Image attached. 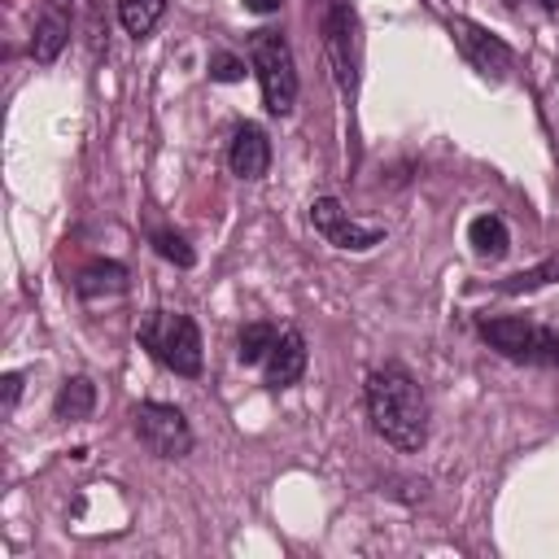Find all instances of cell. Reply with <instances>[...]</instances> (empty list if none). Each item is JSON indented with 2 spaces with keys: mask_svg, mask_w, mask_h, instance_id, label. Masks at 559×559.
Wrapping results in <instances>:
<instances>
[{
  "mask_svg": "<svg viewBox=\"0 0 559 559\" xmlns=\"http://www.w3.org/2000/svg\"><path fill=\"white\" fill-rule=\"evenodd\" d=\"M362 397H367L371 428L393 450H406V454L411 450H424V441H428V397H424L419 380L406 367H397V362L376 367L367 376Z\"/></svg>",
  "mask_w": 559,
  "mask_h": 559,
  "instance_id": "obj_1",
  "label": "cell"
},
{
  "mask_svg": "<svg viewBox=\"0 0 559 559\" xmlns=\"http://www.w3.org/2000/svg\"><path fill=\"white\" fill-rule=\"evenodd\" d=\"M476 332H480V341L489 349H498L511 362L559 367V332H550L546 323H533V319H520V314H493V319L480 314Z\"/></svg>",
  "mask_w": 559,
  "mask_h": 559,
  "instance_id": "obj_2",
  "label": "cell"
},
{
  "mask_svg": "<svg viewBox=\"0 0 559 559\" xmlns=\"http://www.w3.org/2000/svg\"><path fill=\"white\" fill-rule=\"evenodd\" d=\"M249 66L258 74L266 114H275V118L293 114V105H297V66H293V48H288L284 31H271V26L253 31L249 35Z\"/></svg>",
  "mask_w": 559,
  "mask_h": 559,
  "instance_id": "obj_3",
  "label": "cell"
},
{
  "mask_svg": "<svg viewBox=\"0 0 559 559\" xmlns=\"http://www.w3.org/2000/svg\"><path fill=\"white\" fill-rule=\"evenodd\" d=\"M140 345L175 376H201V332L192 314L179 310H148L140 323Z\"/></svg>",
  "mask_w": 559,
  "mask_h": 559,
  "instance_id": "obj_4",
  "label": "cell"
},
{
  "mask_svg": "<svg viewBox=\"0 0 559 559\" xmlns=\"http://www.w3.org/2000/svg\"><path fill=\"white\" fill-rule=\"evenodd\" d=\"M323 52H328V66H332V79H336L341 96H354L358 74H362V26H358L354 0H328V9H323Z\"/></svg>",
  "mask_w": 559,
  "mask_h": 559,
  "instance_id": "obj_5",
  "label": "cell"
},
{
  "mask_svg": "<svg viewBox=\"0 0 559 559\" xmlns=\"http://www.w3.org/2000/svg\"><path fill=\"white\" fill-rule=\"evenodd\" d=\"M131 428H135L140 445H144L148 454H157V459H183V454H192V445H197V437H192L183 411L170 406V402H140V406L131 411Z\"/></svg>",
  "mask_w": 559,
  "mask_h": 559,
  "instance_id": "obj_6",
  "label": "cell"
},
{
  "mask_svg": "<svg viewBox=\"0 0 559 559\" xmlns=\"http://www.w3.org/2000/svg\"><path fill=\"white\" fill-rule=\"evenodd\" d=\"M445 31H450L459 57H463L480 79H493V83H498V79H507V70L515 66L511 44L498 39L493 31H485L480 22H472V17H445Z\"/></svg>",
  "mask_w": 559,
  "mask_h": 559,
  "instance_id": "obj_7",
  "label": "cell"
},
{
  "mask_svg": "<svg viewBox=\"0 0 559 559\" xmlns=\"http://www.w3.org/2000/svg\"><path fill=\"white\" fill-rule=\"evenodd\" d=\"M310 223H314V231H319L328 245H336V249H345V253H367L371 245L384 240V227H362V223H354L349 210H345L336 197H314Z\"/></svg>",
  "mask_w": 559,
  "mask_h": 559,
  "instance_id": "obj_8",
  "label": "cell"
},
{
  "mask_svg": "<svg viewBox=\"0 0 559 559\" xmlns=\"http://www.w3.org/2000/svg\"><path fill=\"white\" fill-rule=\"evenodd\" d=\"M227 166L240 179H262L271 170V140H266V131L253 127V122H240L231 131V144H227Z\"/></svg>",
  "mask_w": 559,
  "mask_h": 559,
  "instance_id": "obj_9",
  "label": "cell"
},
{
  "mask_svg": "<svg viewBox=\"0 0 559 559\" xmlns=\"http://www.w3.org/2000/svg\"><path fill=\"white\" fill-rule=\"evenodd\" d=\"M306 358H310L306 336H301L297 328H284V332L275 336L266 362H262V367H266V384H271V389H293V384L306 376Z\"/></svg>",
  "mask_w": 559,
  "mask_h": 559,
  "instance_id": "obj_10",
  "label": "cell"
},
{
  "mask_svg": "<svg viewBox=\"0 0 559 559\" xmlns=\"http://www.w3.org/2000/svg\"><path fill=\"white\" fill-rule=\"evenodd\" d=\"M66 44H70V4L66 0H48L39 9V17H35V31H31V57L39 66H52Z\"/></svg>",
  "mask_w": 559,
  "mask_h": 559,
  "instance_id": "obj_11",
  "label": "cell"
},
{
  "mask_svg": "<svg viewBox=\"0 0 559 559\" xmlns=\"http://www.w3.org/2000/svg\"><path fill=\"white\" fill-rule=\"evenodd\" d=\"M74 293L83 301H96V297H114V293H127V266L122 262H109V258H96L87 262L79 275H74Z\"/></svg>",
  "mask_w": 559,
  "mask_h": 559,
  "instance_id": "obj_12",
  "label": "cell"
},
{
  "mask_svg": "<svg viewBox=\"0 0 559 559\" xmlns=\"http://www.w3.org/2000/svg\"><path fill=\"white\" fill-rule=\"evenodd\" d=\"M92 411H96V384H92L87 376H70V380L57 389V397H52V415H57L61 424L87 419Z\"/></svg>",
  "mask_w": 559,
  "mask_h": 559,
  "instance_id": "obj_13",
  "label": "cell"
},
{
  "mask_svg": "<svg viewBox=\"0 0 559 559\" xmlns=\"http://www.w3.org/2000/svg\"><path fill=\"white\" fill-rule=\"evenodd\" d=\"M467 245H472L480 258H502L507 245H511V231H507V223H502L498 214H476V218L467 223Z\"/></svg>",
  "mask_w": 559,
  "mask_h": 559,
  "instance_id": "obj_14",
  "label": "cell"
},
{
  "mask_svg": "<svg viewBox=\"0 0 559 559\" xmlns=\"http://www.w3.org/2000/svg\"><path fill=\"white\" fill-rule=\"evenodd\" d=\"M162 17H166V0H118V22L135 39H148Z\"/></svg>",
  "mask_w": 559,
  "mask_h": 559,
  "instance_id": "obj_15",
  "label": "cell"
},
{
  "mask_svg": "<svg viewBox=\"0 0 559 559\" xmlns=\"http://www.w3.org/2000/svg\"><path fill=\"white\" fill-rule=\"evenodd\" d=\"M275 328L271 323H245L240 328V336H236V358L245 362V367H253V362H266V354H271V345H275Z\"/></svg>",
  "mask_w": 559,
  "mask_h": 559,
  "instance_id": "obj_16",
  "label": "cell"
},
{
  "mask_svg": "<svg viewBox=\"0 0 559 559\" xmlns=\"http://www.w3.org/2000/svg\"><path fill=\"white\" fill-rule=\"evenodd\" d=\"M546 284H559V253H555V258H546V262H537L533 271H520V275L502 280L498 288L515 297V293H537V288H546Z\"/></svg>",
  "mask_w": 559,
  "mask_h": 559,
  "instance_id": "obj_17",
  "label": "cell"
},
{
  "mask_svg": "<svg viewBox=\"0 0 559 559\" xmlns=\"http://www.w3.org/2000/svg\"><path fill=\"white\" fill-rule=\"evenodd\" d=\"M153 249H157V253H162L166 262H175V266H183V271H188V266L197 262V253H192V245H188V240H183L179 231H170V227H157V231H153Z\"/></svg>",
  "mask_w": 559,
  "mask_h": 559,
  "instance_id": "obj_18",
  "label": "cell"
},
{
  "mask_svg": "<svg viewBox=\"0 0 559 559\" xmlns=\"http://www.w3.org/2000/svg\"><path fill=\"white\" fill-rule=\"evenodd\" d=\"M210 79L214 83H240L245 79V61L236 52H214L210 57Z\"/></svg>",
  "mask_w": 559,
  "mask_h": 559,
  "instance_id": "obj_19",
  "label": "cell"
},
{
  "mask_svg": "<svg viewBox=\"0 0 559 559\" xmlns=\"http://www.w3.org/2000/svg\"><path fill=\"white\" fill-rule=\"evenodd\" d=\"M22 384H26L22 371H4V376H0V402H4V415H13V406H17V397H22Z\"/></svg>",
  "mask_w": 559,
  "mask_h": 559,
  "instance_id": "obj_20",
  "label": "cell"
},
{
  "mask_svg": "<svg viewBox=\"0 0 559 559\" xmlns=\"http://www.w3.org/2000/svg\"><path fill=\"white\" fill-rule=\"evenodd\" d=\"M280 4H284V0H245L249 13H280Z\"/></svg>",
  "mask_w": 559,
  "mask_h": 559,
  "instance_id": "obj_21",
  "label": "cell"
},
{
  "mask_svg": "<svg viewBox=\"0 0 559 559\" xmlns=\"http://www.w3.org/2000/svg\"><path fill=\"white\" fill-rule=\"evenodd\" d=\"M542 9H546V13H555V17H559V0H542Z\"/></svg>",
  "mask_w": 559,
  "mask_h": 559,
  "instance_id": "obj_22",
  "label": "cell"
}]
</instances>
